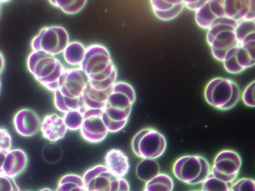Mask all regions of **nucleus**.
<instances>
[{
	"label": "nucleus",
	"mask_w": 255,
	"mask_h": 191,
	"mask_svg": "<svg viewBox=\"0 0 255 191\" xmlns=\"http://www.w3.org/2000/svg\"><path fill=\"white\" fill-rule=\"evenodd\" d=\"M210 171L211 166L207 160L197 155L181 156L176 159L172 166L174 177L190 185L202 184Z\"/></svg>",
	"instance_id": "nucleus-1"
},
{
	"label": "nucleus",
	"mask_w": 255,
	"mask_h": 191,
	"mask_svg": "<svg viewBox=\"0 0 255 191\" xmlns=\"http://www.w3.org/2000/svg\"><path fill=\"white\" fill-rule=\"evenodd\" d=\"M131 148L134 154L141 159L155 160L163 155L166 147L165 136L158 130L143 128L137 132L131 141Z\"/></svg>",
	"instance_id": "nucleus-2"
},
{
	"label": "nucleus",
	"mask_w": 255,
	"mask_h": 191,
	"mask_svg": "<svg viewBox=\"0 0 255 191\" xmlns=\"http://www.w3.org/2000/svg\"><path fill=\"white\" fill-rule=\"evenodd\" d=\"M82 178L85 187L90 191H130L128 181L113 175L105 165L93 167L85 172Z\"/></svg>",
	"instance_id": "nucleus-3"
},
{
	"label": "nucleus",
	"mask_w": 255,
	"mask_h": 191,
	"mask_svg": "<svg viewBox=\"0 0 255 191\" xmlns=\"http://www.w3.org/2000/svg\"><path fill=\"white\" fill-rule=\"evenodd\" d=\"M242 164L241 157L237 152L223 150L216 155L210 174L224 182L233 184L238 176Z\"/></svg>",
	"instance_id": "nucleus-4"
},
{
	"label": "nucleus",
	"mask_w": 255,
	"mask_h": 191,
	"mask_svg": "<svg viewBox=\"0 0 255 191\" xmlns=\"http://www.w3.org/2000/svg\"><path fill=\"white\" fill-rule=\"evenodd\" d=\"M204 97L211 106L227 110L233 108L238 102L240 92L235 84H209L205 90Z\"/></svg>",
	"instance_id": "nucleus-5"
},
{
	"label": "nucleus",
	"mask_w": 255,
	"mask_h": 191,
	"mask_svg": "<svg viewBox=\"0 0 255 191\" xmlns=\"http://www.w3.org/2000/svg\"><path fill=\"white\" fill-rule=\"evenodd\" d=\"M102 116L84 118L80 130L82 138L91 143H98L104 140L108 133Z\"/></svg>",
	"instance_id": "nucleus-6"
},
{
	"label": "nucleus",
	"mask_w": 255,
	"mask_h": 191,
	"mask_svg": "<svg viewBox=\"0 0 255 191\" xmlns=\"http://www.w3.org/2000/svg\"><path fill=\"white\" fill-rule=\"evenodd\" d=\"M67 129L63 117L55 113L46 116L41 127L43 136L52 142L62 139Z\"/></svg>",
	"instance_id": "nucleus-7"
},
{
	"label": "nucleus",
	"mask_w": 255,
	"mask_h": 191,
	"mask_svg": "<svg viewBox=\"0 0 255 191\" xmlns=\"http://www.w3.org/2000/svg\"><path fill=\"white\" fill-rule=\"evenodd\" d=\"M105 166L113 175L123 178L129 170L128 158L121 150L112 149L106 154Z\"/></svg>",
	"instance_id": "nucleus-8"
},
{
	"label": "nucleus",
	"mask_w": 255,
	"mask_h": 191,
	"mask_svg": "<svg viewBox=\"0 0 255 191\" xmlns=\"http://www.w3.org/2000/svg\"><path fill=\"white\" fill-rule=\"evenodd\" d=\"M23 116L18 112L14 119L17 132L23 136H29L37 132L40 127V121L37 116L27 109L21 110Z\"/></svg>",
	"instance_id": "nucleus-9"
},
{
	"label": "nucleus",
	"mask_w": 255,
	"mask_h": 191,
	"mask_svg": "<svg viewBox=\"0 0 255 191\" xmlns=\"http://www.w3.org/2000/svg\"><path fill=\"white\" fill-rule=\"evenodd\" d=\"M135 172L138 178L146 183L160 173V167L155 160L142 159L136 166Z\"/></svg>",
	"instance_id": "nucleus-10"
},
{
	"label": "nucleus",
	"mask_w": 255,
	"mask_h": 191,
	"mask_svg": "<svg viewBox=\"0 0 255 191\" xmlns=\"http://www.w3.org/2000/svg\"><path fill=\"white\" fill-rule=\"evenodd\" d=\"M56 191H90L85 186L82 177L67 174L60 179Z\"/></svg>",
	"instance_id": "nucleus-11"
},
{
	"label": "nucleus",
	"mask_w": 255,
	"mask_h": 191,
	"mask_svg": "<svg viewBox=\"0 0 255 191\" xmlns=\"http://www.w3.org/2000/svg\"><path fill=\"white\" fill-rule=\"evenodd\" d=\"M174 182L172 178L165 173H159L145 183L143 191H172Z\"/></svg>",
	"instance_id": "nucleus-12"
},
{
	"label": "nucleus",
	"mask_w": 255,
	"mask_h": 191,
	"mask_svg": "<svg viewBox=\"0 0 255 191\" xmlns=\"http://www.w3.org/2000/svg\"><path fill=\"white\" fill-rule=\"evenodd\" d=\"M63 156L61 147L55 142L46 144L42 150V156L48 163L55 164L60 161Z\"/></svg>",
	"instance_id": "nucleus-13"
},
{
	"label": "nucleus",
	"mask_w": 255,
	"mask_h": 191,
	"mask_svg": "<svg viewBox=\"0 0 255 191\" xmlns=\"http://www.w3.org/2000/svg\"><path fill=\"white\" fill-rule=\"evenodd\" d=\"M233 184L217 179L209 173L202 183V190L204 191H231Z\"/></svg>",
	"instance_id": "nucleus-14"
},
{
	"label": "nucleus",
	"mask_w": 255,
	"mask_h": 191,
	"mask_svg": "<svg viewBox=\"0 0 255 191\" xmlns=\"http://www.w3.org/2000/svg\"><path fill=\"white\" fill-rule=\"evenodd\" d=\"M63 118L67 129L72 131L80 129L84 120L82 113L78 110L66 112Z\"/></svg>",
	"instance_id": "nucleus-15"
},
{
	"label": "nucleus",
	"mask_w": 255,
	"mask_h": 191,
	"mask_svg": "<svg viewBox=\"0 0 255 191\" xmlns=\"http://www.w3.org/2000/svg\"><path fill=\"white\" fill-rule=\"evenodd\" d=\"M231 191H255V182L249 178H242L233 184Z\"/></svg>",
	"instance_id": "nucleus-16"
},
{
	"label": "nucleus",
	"mask_w": 255,
	"mask_h": 191,
	"mask_svg": "<svg viewBox=\"0 0 255 191\" xmlns=\"http://www.w3.org/2000/svg\"><path fill=\"white\" fill-rule=\"evenodd\" d=\"M242 100L246 105L251 107H255L254 81L253 83H251L244 91Z\"/></svg>",
	"instance_id": "nucleus-17"
},
{
	"label": "nucleus",
	"mask_w": 255,
	"mask_h": 191,
	"mask_svg": "<svg viewBox=\"0 0 255 191\" xmlns=\"http://www.w3.org/2000/svg\"><path fill=\"white\" fill-rule=\"evenodd\" d=\"M0 191H19L14 181L0 174Z\"/></svg>",
	"instance_id": "nucleus-18"
},
{
	"label": "nucleus",
	"mask_w": 255,
	"mask_h": 191,
	"mask_svg": "<svg viewBox=\"0 0 255 191\" xmlns=\"http://www.w3.org/2000/svg\"><path fill=\"white\" fill-rule=\"evenodd\" d=\"M11 137L7 131L0 129V151L6 152L11 147Z\"/></svg>",
	"instance_id": "nucleus-19"
},
{
	"label": "nucleus",
	"mask_w": 255,
	"mask_h": 191,
	"mask_svg": "<svg viewBox=\"0 0 255 191\" xmlns=\"http://www.w3.org/2000/svg\"><path fill=\"white\" fill-rule=\"evenodd\" d=\"M39 191H53L50 189H48V188H45V189H43Z\"/></svg>",
	"instance_id": "nucleus-20"
},
{
	"label": "nucleus",
	"mask_w": 255,
	"mask_h": 191,
	"mask_svg": "<svg viewBox=\"0 0 255 191\" xmlns=\"http://www.w3.org/2000/svg\"><path fill=\"white\" fill-rule=\"evenodd\" d=\"M204 191L201 190H194V191Z\"/></svg>",
	"instance_id": "nucleus-21"
}]
</instances>
